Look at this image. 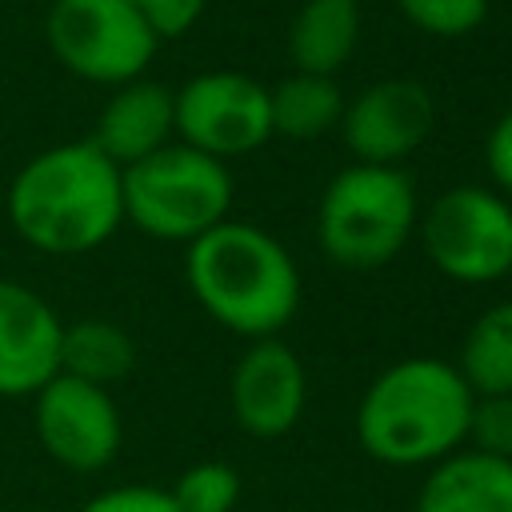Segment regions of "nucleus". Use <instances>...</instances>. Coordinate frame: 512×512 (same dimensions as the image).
I'll return each instance as SVG.
<instances>
[{"mask_svg": "<svg viewBox=\"0 0 512 512\" xmlns=\"http://www.w3.org/2000/svg\"><path fill=\"white\" fill-rule=\"evenodd\" d=\"M484 160H488V172H492L496 188L512 192V108L492 124V132L484 140Z\"/></svg>", "mask_w": 512, "mask_h": 512, "instance_id": "obj_24", "label": "nucleus"}, {"mask_svg": "<svg viewBox=\"0 0 512 512\" xmlns=\"http://www.w3.org/2000/svg\"><path fill=\"white\" fill-rule=\"evenodd\" d=\"M468 448L512 460V392H496V396H476L472 412H468Z\"/></svg>", "mask_w": 512, "mask_h": 512, "instance_id": "obj_21", "label": "nucleus"}, {"mask_svg": "<svg viewBox=\"0 0 512 512\" xmlns=\"http://www.w3.org/2000/svg\"><path fill=\"white\" fill-rule=\"evenodd\" d=\"M176 136V112H172V88L156 80H128L120 84L108 104L96 116V132L88 136L116 168H128L156 148L172 144Z\"/></svg>", "mask_w": 512, "mask_h": 512, "instance_id": "obj_13", "label": "nucleus"}, {"mask_svg": "<svg viewBox=\"0 0 512 512\" xmlns=\"http://www.w3.org/2000/svg\"><path fill=\"white\" fill-rule=\"evenodd\" d=\"M436 272L460 284H492L512 268V204L480 184L440 192L416 220Z\"/></svg>", "mask_w": 512, "mask_h": 512, "instance_id": "obj_7", "label": "nucleus"}, {"mask_svg": "<svg viewBox=\"0 0 512 512\" xmlns=\"http://www.w3.org/2000/svg\"><path fill=\"white\" fill-rule=\"evenodd\" d=\"M184 280L220 328L248 340L276 336L300 308L296 260L248 220H220L196 236L184 256Z\"/></svg>", "mask_w": 512, "mask_h": 512, "instance_id": "obj_2", "label": "nucleus"}, {"mask_svg": "<svg viewBox=\"0 0 512 512\" xmlns=\"http://www.w3.org/2000/svg\"><path fill=\"white\" fill-rule=\"evenodd\" d=\"M308 400V376L300 356L276 340H252V348L236 360L228 380V404L236 424L256 440H276L296 428Z\"/></svg>", "mask_w": 512, "mask_h": 512, "instance_id": "obj_11", "label": "nucleus"}, {"mask_svg": "<svg viewBox=\"0 0 512 512\" xmlns=\"http://www.w3.org/2000/svg\"><path fill=\"white\" fill-rule=\"evenodd\" d=\"M76 512H180L168 488L156 484H120L84 500Z\"/></svg>", "mask_w": 512, "mask_h": 512, "instance_id": "obj_22", "label": "nucleus"}, {"mask_svg": "<svg viewBox=\"0 0 512 512\" xmlns=\"http://www.w3.org/2000/svg\"><path fill=\"white\" fill-rule=\"evenodd\" d=\"M360 40V4L356 0H304L288 28V56L296 72L336 76Z\"/></svg>", "mask_w": 512, "mask_h": 512, "instance_id": "obj_15", "label": "nucleus"}, {"mask_svg": "<svg viewBox=\"0 0 512 512\" xmlns=\"http://www.w3.org/2000/svg\"><path fill=\"white\" fill-rule=\"evenodd\" d=\"M44 36L72 76L108 88L140 80L160 44L132 0H56Z\"/></svg>", "mask_w": 512, "mask_h": 512, "instance_id": "obj_6", "label": "nucleus"}, {"mask_svg": "<svg viewBox=\"0 0 512 512\" xmlns=\"http://www.w3.org/2000/svg\"><path fill=\"white\" fill-rule=\"evenodd\" d=\"M400 16L428 36H468L484 24L488 0H396Z\"/></svg>", "mask_w": 512, "mask_h": 512, "instance_id": "obj_20", "label": "nucleus"}, {"mask_svg": "<svg viewBox=\"0 0 512 512\" xmlns=\"http://www.w3.org/2000/svg\"><path fill=\"white\" fill-rule=\"evenodd\" d=\"M124 220L168 244H192L232 208V172L224 160L196 152L180 140L156 148L152 156L120 168Z\"/></svg>", "mask_w": 512, "mask_h": 512, "instance_id": "obj_4", "label": "nucleus"}, {"mask_svg": "<svg viewBox=\"0 0 512 512\" xmlns=\"http://www.w3.org/2000/svg\"><path fill=\"white\" fill-rule=\"evenodd\" d=\"M136 12L144 16V24L156 32V40H172V36H184L208 0H132Z\"/></svg>", "mask_w": 512, "mask_h": 512, "instance_id": "obj_23", "label": "nucleus"}, {"mask_svg": "<svg viewBox=\"0 0 512 512\" xmlns=\"http://www.w3.org/2000/svg\"><path fill=\"white\" fill-rule=\"evenodd\" d=\"M268 112H272V136L316 140V136L340 128L344 96L332 76L292 72L276 88H268Z\"/></svg>", "mask_w": 512, "mask_h": 512, "instance_id": "obj_17", "label": "nucleus"}, {"mask_svg": "<svg viewBox=\"0 0 512 512\" xmlns=\"http://www.w3.org/2000/svg\"><path fill=\"white\" fill-rule=\"evenodd\" d=\"M136 368V340L104 316H84L60 328V372L112 388Z\"/></svg>", "mask_w": 512, "mask_h": 512, "instance_id": "obj_16", "label": "nucleus"}, {"mask_svg": "<svg viewBox=\"0 0 512 512\" xmlns=\"http://www.w3.org/2000/svg\"><path fill=\"white\" fill-rule=\"evenodd\" d=\"M416 232V188L392 164H348L320 196L316 240L340 268H380Z\"/></svg>", "mask_w": 512, "mask_h": 512, "instance_id": "obj_5", "label": "nucleus"}, {"mask_svg": "<svg viewBox=\"0 0 512 512\" xmlns=\"http://www.w3.org/2000/svg\"><path fill=\"white\" fill-rule=\"evenodd\" d=\"M508 280H512V268H508Z\"/></svg>", "mask_w": 512, "mask_h": 512, "instance_id": "obj_25", "label": "nucleus"}, {"mask_svg": "<svg viewBox=\"0 0 512 512\" xmlns=\"http://www.w3.org/2000/svg\"><path fill=\"white\" fill-rule=\"evenodd\" d=\"M180 512H232L240 504V472L224 460H200L168 488Z\"/></svg>", "mask_w": 512, "mask_h": 512, "instance_id": "obj_19", "label": "nucleus"}, {"mask_svg": "<svg viewBox=\"0 0 512 512\" xmlns=\"http://www.w3.org/2000/svg\"><path fill=\"white\" fill-rule=\"evenodd\" d=\"M12 232L44 256H84L124 224L120 168L92 144L68 140L36 152L8 184Z\"/></svg>", "mask_w": 512, "mask_h": 512, "instance_id": "obj_1", "label": "nucleus"}, {"mask_svg": "<svg viewBox=\"0 0 512 512\" xmlns=\"http://www.w3.org/2000/svg\"><path fill=\"white\" fill-rule=\"evenodd\" d=\"M56 308L20 280L0 276V396H36L60 372Z\"/></svg>", "mask_w": 512, "mask_h": 512, "instance_id": "obj_12", "label": "nucleus"}, {"mask_svg": "<svg viewBox=\"0 0 512 512\" xmlns=\"http://www.w3.org/2000/svg\"><path fill=\"white\" fill-rule=\"evenodd\" d=\"M456 372L472 388V396L512 392V296L484 308L464 332Z\"/></svg>", "mask_w": 512, "mask_h": 512, "instance_id": "obj_18", "label": "nucleus"}, {"mask_svg": "<svg viewBox=\"0 0 512 512\" xmlns=\"http://www.w3.org/2000/svg\"><path fill=\"white\" fill-rule=\"evenodd\" d=\"M176 140L216 160L248 156L272 140L268 88L244 72H200L172 92Z\"/></svg>", "mask_w": 512, "mask_h": 512, "instance_id": "obj_8", "label": "nucleus"}, {"mask_svg": "<svg viewBox=\"0 0 512 512\" xmlns=\"http://www.w3.org/2000/svg\"><path fill=\"white\" fill-rule=\"evenodd\" d=\"M432 120H436L432 92L420 80L392 76L364 88L352 104H344L340 136L356 156V164L396 168L404 156H412L428 140Z\"/></svg>", "mask_w": 512, "mask_h": 512, "instance_id": "obj_10", "label": "nucleus"}, {"mask_svg": "<svg viewBox=\"0 0 512 512\" xmlns=\"http://www.w3.org/2000/svg\"><path fill=\"white\" fill-rule=\"evenodd\" d=\"M32 400V432L48 460L68 472H100L116 460L124 420L112 388L56 372Z\"/></svg>", "mask_w": 512, "mask_h": 512, "instance_id": "obj_9", "label": "nucleus"}, {"mask_svg": "<svg viewBox=\"0 0 512 512\" xmlns=\"http://www.w3.org/2000/svg\"><path fill=\"white\" fill-rule=\"evenodd\" d=\"M472 388L456 364L412 356L384 368L360 396L356 440L388 468H420L456 452L468 436Z\"/></svg>", "mask_w": 512, "mask_h": 512, "instance_id": "obj_3", "label": "nucleus"}, {"mask_svg": "<svg viewBox=\"0 0 512 512\" xmlns=\"http://www.w3.org/2000/svg\"><path fill=\"white\" fill-rule=\"evenodd\" d=\"M416 512H512V460L456 448L432 464Z\"/></svg>", "mask_w": 512, "mask_h": 512, "instance_id": "obj_14", "label": "nucleus"}]
</instances>
